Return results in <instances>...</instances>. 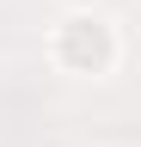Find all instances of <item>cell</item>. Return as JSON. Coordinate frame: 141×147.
Instances as JSON below:
<instances>
[{
	"label": "cell",
	"instance_id": "cell-1",
	"mask_svg": "<svg viewBox=\"0 0 141 147\" xmlns=\"http://www.w3.org/2000/svg\"><path fill=\"white\" fill-rule=\"evenodd\" d=\"M55 55L67 67H80V74L86 67H104V61H111V37H104L98 18H67L61 37H55Z\"/></svg>",
	"mask_w": 141,
	"mask_h": 147
}]
</instances>
